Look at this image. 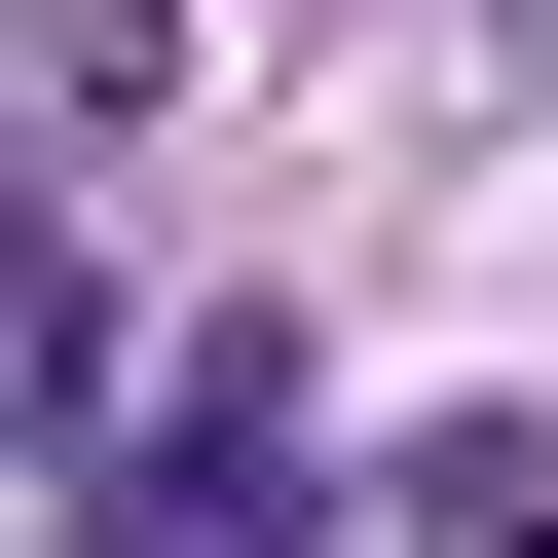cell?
<instances>
[{
    "instance_id": "obj_1",
    "label": "cell",
    "mask_w": 558,
    "mask_h": 558,
    "mask_svg": "<svg viewBox=\"0 0 558 558\" xmlns=\"http://www.w3.org/2000/svg\"><path fill=\"white\" fill-rule=\"evenodd\" d=\"M112 558H299V447H260V373H223L186 447H112Z\"/></svg>"
}]
</instances>
